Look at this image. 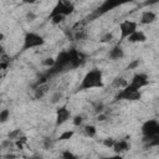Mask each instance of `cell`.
Wrapping results in <instances>:
<instances>
[{"label": "cell", "mask_w": 159, "mask_h": 159, "mask_svg": "<svg viewBox=\"0 0 159 159\" xmlns=\"http://www.w3.org/2000/svg\"><path fill=\"white\" fill-rule=\"evenodd\" d=\"M142 98V92L140 89L134 88L129 83L125 84L116 96V101H139Z\"/></svg>", "instance_id": "cell-3"}, {"label": "cell", "mask_w": 159, "mask_h": 159, "mask_svg": "<svg viewBox=\"0 0 159 159\" xmlns=\"http://www.w3.org/2000/svg\"><path fill=\"white\" fill-rule=\"evenodd\" d=\"M129 42H132V43H137V42H145L147 41V35L143 32V31H140V30H137L133 35H130L128 39H127Z\"/></svg>", "instance_id": "cell-14"}, {"label": "cell", "mask_w": 159, "mask_h": 159, "mask_svg": "<svg viewBox=\"0 0 159 159\" xmlns=\"http://www.w3.org/2000/svg\"><path fill=\"white\" fill-rule=\"evenodd\" d=\"M138 66H139V60H134L132 63L128 65V70H133V68H135Z\"/></svg>", "instance_id": "cell-26"}, {"label": "cell", "mask_w": 159, "mask_h": 159, "mask_svg": "<svg viewBox=\"0 0 159 159\" xmlns=\"http://www.w3.org/2000/svg\"><path fill=\"white\" fill-rule=\"evenodd\" d=\"M82 123H83V117H82V116H76V117L73 118V124H75L76 127L81 125Z\"/></svg>", "instance_id": "cell-24"}, {"label": "cell", "mask_w": 159, "mask_h": 159, "mask_svg": "<svg viewBox=\"0 0 159 159\" xmlns=\"http://www.w3.org/2000/svg\"><path fill=\"white\" fill-rule=\"evenodd\" d=\"M61 98H62V93L58 91V92H55V93L51 96V99H50V102L55 104V103H57V102H58Z\"/></svg>", "instance_id": "cell-20"}, {"label": "cell", "mask_w": 159, "mask_h": 159, "mask_svg": "<svg viewBox=\"0 0 159 159\" xmlns=\"http://www.w3.org/2000/svg\"><path fill=\"white\" fill-rule=\"evenodd\" d=\"M72 135H73V130H66L58 137V140H67V139L72 138Z\"/></svg>", "instance_id": "cell-19"}, {"label": "cell", "mask_w": 159, "mask_h": 159, "mask_svg": "<svg viewBox=\"0 0 159 159\" xmlns=\"http://www.w3.org/2000/svg\"><path fill=\"white\" fill-rule=\"evenodd\" d=\"M142 134L144 140H153L159 137V122L157 119H148L142 124Z\"/></svg>", "instance_id": "cell-5"}, {"label": "cell", "mask_w": 159, "mask_h": 159, "mask_svg": "<svg viewBox=\"0 0 159 159\" xmlns=\"http://www.w3.org/2000/svg\"><path fill=\"white\" fill-rule=\"evenodd\" d=\"M45 43V39L37 34V32H34V31H29L25 34L24 36V43H22V51H27V50H31V48H36V47H40Z\"/></svg>", "instance_id": "cell-4"}, {"label": "cell", "mask_w": 159, "mask_h": 159, "mask_svg": "<svg viewBox=\"0 0 159 159\" xmlns=\"http://www.w3.org/2000/svg\"><path fill=\"white\" fill-rule=\"evenodd\" d=\"M101 159H124V158L119 154H114V155H109V157H103Z\"/></svg>", "instance_id": "cell-27"}, {"label": "cell", "mask_w": 159, "mask_h": 159, "mask_svg": "<svg viewBox=\"0 0 159 159\" xmlns=\"http://www.w3.org/2000/svg\"><path fill=\"white\" fill-rule=\"evenodd\" d=\"M157 20V14L152 10H145L140 15V24L142 25H150Z\"/></svg>", "instance_id": "cell-12"}, {"label": "cell", "mask_w": 159, "mask_h": 159, "mask_svg": "<svg viewBox=\"0 0 159 159\" xmlns=\"http://www.w3.org/2000/svg\"><path fill=\"white\" fill-rule=\"evenodd\" d=\"M26 19H27V21H34L36 19V14H34L32 11H29L26 14Z\"/></svg>", "instance_id": "cell-25"}, {"label": "cell", "mask_w": 159, "mask_h": 159, "mask_svg": "<svg viewBox=\"0 0 159 159\" xmlns=\"http://www.w3.org/2000/svg\"><path fill=\"white\" fill-rule=\"evenodd\" d=\"M108 57H109L111 60H113V61L122 60V58L124 57V50H123V47H122L119 43L114 45V46L109 50V52H108Z\"/></svg>", "instance_id": "cell-11"}, {"label": "cell", "mask_w": 159, "mask_h": 159, "mask_svg": "<svg viewBox=\"0 0 159 159\" xmlns=\"http://www.w3.org/2000/svg\"><path fill=\"white\" fill-rule=\"evenodd\" d=\"M55 60H56V62H55L53 67H51L48 70L47 76H52V75L60 73L61 71H66V70H71V68H77L83 62L82 55L77 50H75V48L60 52Z\"/></svg>", "instance_id": "cell-1"}, {"label": "cell", "mask_w": 159, "mask_h": 159, "mask_svg": "<svg viewBox=\"0 0 159 159\" xmlns=\"http://www.w3.org/2000/svg\"><path fill=\"white\" fill-rule=\"evenodd\" d=\"M75 11V5L71 2V1H57L56 5L53 6V9L51 10L50 15H48V19L53 17V16H68L71 15L72 12Z\"/></svg>", "instance_id": "cell-6"}, {"label": "cell", "mask_w": 159, "mask_h": 159, "mask_svg": "<svg viewBox=\"0 0 159 159\" xmlns=\"http://www.w3.org/2000/svg\"><path fill=\"white\" fill-rule=\"evenodd\" d=\"M104 86L103 82V73L99 68H92L89 70L82 78L78 91H87V89H93V88H102Z\"/></svg>", "instance_id": "cell-2"}, {"label": "cell", "mask_w": 159, "mask_h": 159, "mask_svg": "<svg viewBox=\"0 0 159 159\" xmlns=\"http://www.w3.org/2000/svg\"><path fill=\"white\" fill-rule=\"evenodd\" d=\"M10 117V111L9 109H2L0 112V122L1 123H5Z\"/></svg>", "instance_id": "cell-18"}, {"label": "cell", "mask_w": 159, "mask_h": 159, "mask_svg": "<svg viewBox=\"0 0 159 159\" xmlns=\"http://www.w3.org/2000/svg\"><path fill=\"white\" fill-rule=\"evenodd\" d=\"M129 84L133 86L137 89H142L143 87H145V86L149 84V77H148L147 73H142V72L135 73L132 77V81L129 82Z\"/></svg>", "instance_id": "cell-8"}, {"label": "cell", "mask_w": 159, "mask_h": 159, "mask_svg": "<svg viewBox=\"0 0 159 159\" xmlns=\"http://www.w3.org/2000/svg\"><path fill=\"white\" fill-rule=\"evenodd\" d=\"M114 143H116V139H113V138H107V139L103 140V144H104L107 148H111V149L114 147Z\"/></svg>", "instance_id": "cell-21"}, {"label": "cell", "mask_w": 159, "mask_h": 159, "mask_svg": "<svg viewBox=\"0 0 159 159\" xmlns=\"http://www.w3.org/2000/svg\"><path fill=\"white\" fill-rule=\"evenodd\" d=\"M138 30V22L133 20H123L119 24V45L122 41L127 40L130 35H133Z\"/></svg>", "instance_id": "cell-7"}, {"label": "cell", "mask_w": 159, "mask_h": 159, "mask_svg": "<svg viewBox=\"0 0 159 159\" xmlns=\"http://www.w3.org/2000/svg\"><path fill=\"white\" fill-rule=\"evenodd\" d=\"M112 149H113L114 154H119V155H122L123 153H125L127 150H129V149H130V144H129V142H128V140H124V139L116 140L114 147H113Z\"/></svg>", "instance_id": "cell-10"}, {"label": "cell", "mask_w": 159, "mask_h": 159, "mask_svg": "<svg viewBox=\"0 0 159 159\" xmlns=\"http://www.w3.org/2000/svg\"><path fill=\"white\" fill-rule=\"evenodd\" d=\"M63 20H65V17H63V16H53V17H51V22H52V24H55V25L61 24Z\"/></svg>", "instance_id": "cell-23"}, {"label": "cell", "mask_w": 159, "mask_h": 159, "mask_svg": "<svg viewBox=\"0 0 159 159\" xmlns=\"http://www.w3.org/2000/svg\"><path fill=\"white\" fill-rule=\"evenodd\" d=\"M112 40H113V34L112 32H106V34H103L101 36L99 42H102V43H109V42H112Z\"/></svg>", "instance_id": "cell-16"}, {"label": "cell", "mask_w": 159, "mask_h": 159, "mask_svg": "<svg viewBox=\"0 0 159 159\" xmlns=\"http://www.w3.org/2000/svg\"><path fill=\"white\" fill-rule=\"evenodd\" d=\"M60 159H78V157L76 154H73L72 152H70V150H63L61 153Z\"/></svg>", "instance_id": "cell-17"}, {"label": "cell", "mask_w": 159, "mask_h": 159, "mask_svg": "<svg viewBox=\"0 0 159 159\" xmlns=\"http://www.w3.org/2000/svg\"><path fill=\"white\" fill-rule=\"evenodd\" d=\"M55 62H56V60H55V58H51V57H48V58H46L45 61H42V65H45V66H47L48 68H51V67H53Z\"/></svg>", "instance_id": "cell-22"}, {"label": "cell", "mask_w": 159, "mask_h": 159, "mask_svg": "<svg viewBox=\"0 0 159 159\" xmlns=\"http://www.w3.org/2000/svg\"><path fill=\"white\" fill-rule=\"evenodd\" d=\"M118 5H119V2H114V1H106V2H103V4L97 9V11L94 12V16L102 15V14L107 12L108 10L114 9V7H116V6H118Z\"/></svg>", "instance_id": "cell-13"}, {"label": "cell", "mask_w": 159, "mask_h": 159, "mask_svg": "<svg viewBox=\"0 0 159 159\" xmlns=\"http://www.w3.org/2000/svg\"><path fill=\"white\" fill-rule=\"evenodd\" d=\"M84 133H86L88 137L93 138V137L97 134V128H96L94 125H92V124H88V125L84 127Z\"/></svg>", "instance_id": "cell-15"}, {"label": "cell", "mask_w": 159, "mask_h": 159, "mask_svg": "<svg viewBox=\"0 0 159 159\" xmlns=\"http://www.w3.org/2000/svg\"><path fill=\"white\" fill-rule=\"evenodd\" d=\"M71 118V112L66 106H61L56 111V125H62Z\"/></svg>", "instance_id": "cell-9"}]
</instances>
